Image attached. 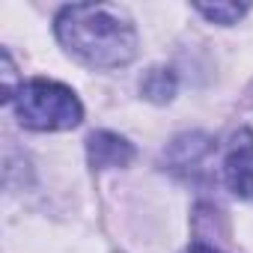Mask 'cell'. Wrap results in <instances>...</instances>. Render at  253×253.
<instances>
[{"mask_svg": "<svg viewBox=\"0 0 253 253\" xmlns=\"http://www.w3.org/2000/svg\"><path fill=\"white\" fill-rule=\"evenodd\" d=\"M54 30L63 48L92 69H119L137 54L134 24L113 6H63Z\"/></svg>", "mask_w": 253, "mask_h": 253, "instance_id": "6da1fadb", "label": "cell"}, {"mask_svg": "<svg viewBox=\"0 0 253 253\" xmlns=\"http://www.w3.org/2000/svg\"><path fill=\"white\" fill-rule=\"evenodd\" d=\"M15 116L30 131H69L84 119V107L69 86L36 78L21 86L15 98Z\"/></svg>", "mask_w": 253, "mask_h": 253, "instance_id": "7a4b0ae2", "label": "cell"}, {"mask_svg": "<svg viewBox=\"0 0 253 253\" xmlns=\"http://www.w3.org/2000/svg\"><path fill=\"white\" fill-rule=\"evenodd\" d=\"M223 179L235 197L253 200V131L250 128H241L232 134L223 155Z\"/></svg>", "mask_w": 253, "mask_h": 253, "instance_id": "3957f363", "label": "cell"}, {"mask_svg": "<svg viewBox=\"0 0 253 253\" xmlns=\"http://www.w3.org/2000/svg\"><path fill=\"white\" fill-rule=\"evenodd\" d=\"M86 155H89V164L95 170H104V167H128L134 161V146L125 140V137H119V134L95 131L86 140Z\"/></svg>", "mask_w": 253, "mask_h": 253, "instance_id": "277c9868", "label": "cell"}, {"mask_svg": "<svg viewBox=\"0 0 253 253\" xmlns=\"http://www.w3.org/2000/svg\"><path fill=\"white\" fill-rule=\"evenodd\" d=\"M140 89L149 101H170L173 92H176V75L170 69H152L143 81H140Z\"/></svg>", "mask_w": 253, "mask_h": 253, "instance_id": "5b68a950", "label": "cell"}, {"mask_svg": "<svg viewBox=\"0 0 253 253\" xmlns=\"http://www.w3.org/2000/svg\"><path fill=\"white\" fill-rule=\"evenodd\" d=\"M194 9H197L203 18L214 21V24H235L250 6H247V3H197Z\"/></svg>", "mask_w": 253, "mask_h": 253, "instance_id": "8992f818", "label": "cell"}, {"mask_svg": "<svg viewBox=\"0 0 253 253\" xmlns=\"http://www.w3.org/2000/svg\"><path fill=\"white\" fill-rule=\"evenodd\" d=\"M182 253H223V250H217V247H211V244H206V241H194V244L185 247Z\"/></svg>", "mask_w": 253, "mask_h": 253, "instance_id": "52a82bcc", "label": "cell"}]
</instances>
